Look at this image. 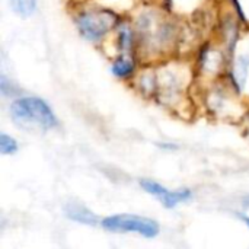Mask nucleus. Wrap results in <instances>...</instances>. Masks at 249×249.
<instances>
[{
  "instance_id": "obj_1",
  "label": "nucleus",
  "mask_w": 249,
  "mask_h": 249,
  "mask_svg": "<svg viewBox=\"0 0 249 249\" xmlns=\"http://www.w3.org/2000/svg\"><path fill=\"white\" fill-rule=\"evenodd\" d=\"M10 115L15 124L26 131H48L58 121L50 105L41 98H19L10 105Z\"/></svg>"
},
{
  "instance_id": "obj_2",
  "label": "nucleus",
  "mask_w": 249,
  "mask_h": 249,
  "mask_svg": "<svg viewBox=\"0 0 249 249\" xmlns=\"http://www.w3.org/2000/svg\"><path fill=\"white\" fill-rule=\"evenodd\" d=\"M77 29L89 41H98L105 36L117 23L118 16L111 10H88L79 15Z\"/></svg>"
},
{
  "instance_id": "obj_3",
  "label": "nucleus",
  "mask_w": 249,
  "mask_h": 249,
  "mask_svg": "<svg viewBox=\"0 0 249 249\" xmlns=\"http://www.w3.org/2000/svg\"><path fill=\"white\" fill-rule=\"evenodd\" d=\"M102 228L109 232H133L140 233L146 238H155L159 233L158 222L136 216V214H114L102 220Z\"/></svg>"
},
{
  "instance_id": "obj_4",
  "label": "nucleus",
  "mask_w": 249,
  "mask_h": 249,
  "mask_svg": "<svg viewBox=\"0 0 249 249\" xmlns=\"http://www.w3.org/2000/svg\"><path fill=\"white\" fill-rule=\"evenodd\" d=\"M66 214L69 219H71L77 223L90 225V226L98 223V217L92 212H89L86 207L79 206V204H69L66 207Z\"/></svg>"
},
{
  "instance_id": "obj_5",
  "label": "nucleus",
  "mask_w": 249,
  "mask_h": 249,
  "mask_svg": "<svg viewBox=\"0 0 249 249\" xmlns=\"http://www.w3.org/2000/svg\"><path fill=\"white\" fill-rule=\"evenodd\" d=\"M249 70V57L241 55L235 60L233 67H232V82L235 83L236 89L241 90L244 89L247 83V76Z\"/></svg>"
},
{
  "instance_id": "obj_6",
  "label": "nucleus",
  "mask_w": 249,
  "mask_h": 249,
  "mask_svg": "<svg viewBox=\"0 0 249 249\" xmlns=\"http://www.w3.org/2000/svg\"><path fill=\"white\" fill-rule=\"evenodd\" d=\"M191 198V191L190 190H178V191H171L168 190L163 197H160V201L165 207L172 209L184 201H188Z\"/></svg>"
},
{
  "instance_id": "obj_7",
  "label": "nucleus",
  "mask_w": 249,
  "mask_h": 249,
  "mask_svg": "<svg viewBox=\"0 0 249 249\" xmlns=\"http://www.w3.org/2000/svg\"><path fill=\"white\" fill-rule=\"evenodd\" d=\"M112 73L118 77H125V76H130L134 70V61L130 55L127 54H123L121 57H118L114 63H112V67H111Z\"/></svg>"
},
{
  "instance_id": "obj_8",
  "label": "nucleus",
  "mask_w": 249,
  "mask_h": 249,
  "mask_svg": "<svg viewBox=\"0 0 249 249\" xmlns=\"http://www.w3.org/2000/svg\"><path fill=\"white\" fill-rule=\"evenodd\" d=\"M9 1L12 9L23 18L32 15L36 7V0H9Z\"/></svg>"
},
{
  "instance_id": "obj_9",
  "label": "nucleus",
  "mask_w": 249,
  "mask_h": 249,
  "mask_svg": "<svg viewBox=\"0 0 249 249\" xmlns=\"http://www.w3.org/2000/svg\"><path fill=\"white\" fill-rule=\"evenodd\" d=\"M140 185L143 187V190L146 191V193H149V194H152V196H156V197H163L165 194H166V191H168V188H165V187H162L160 184H158V182H155V181H152V179H143V181H140Z\"/></svg>"
},
{
  "instance_id": "obj_10",
  "label": "nucleus",
  "mask_w": 249,
  "mask_h": 249,
  "mask_svg": "<svg viewBox=\"0 0 249 249\" xmlns=\"http://www.w3.org/2000/svg\"><path fill=\"white\" fill-rule=\"evenodd\" d=\"M18 150V143L15 139L9 137L7 134H0V153L1 155H12Z\"/></svg>"
},
{
  "instance_id": "obj_11",
  "label": "nucleus",
  "mask_w": 249,
  "mask_h": 249,
  "mask_svg": "<svg viewBox=\"0 0 249 249\" xmlns=\"http://www.w3.org/2000/svg\"><path fill=\"white\" fill-rule=\"evenodd\" d=\"M244 206H245V207H248V209H249V196L247 197V198H245V200H244Z\"/></svg>"
},
{
  "instance_id": "obj_12",
  "label": "nucleus",
  "mask_w": 249,
  "mask_h": 249,
  "mask_svg": "<svg viewBox=\"0 0 249 249\" xmlns=\"http://www.w3.org/2000/svg\"><path fill=\"white\" fill-rule=\"evenodd\" d=\"M244 222L247 223V226L249 228V217H244Z\"/></svg>"
}]
</instances>
